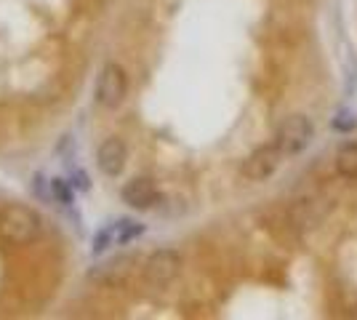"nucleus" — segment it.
<instances>
[{"label":"nucleus","instance_id":"f03ea898","mask_svg":"<svg viewBox=\"0 0 357 320\" xmlns=\"http://www.w3.org/2000/svg\"><path fill=\"white\" fill-rule=\"evenodd\" d=\"M312 134L314 128L312 123H310V118H304V115H288L278 125V131H275V144H278V150L283 155H298L310 147Z\"/></svg>","mask_w":357,"mask_h":320},{"label":"nucleus","instance_id":"9b49d317","mask_svg":"<svg viewBox=\"0 0 357 320\" xmlns=\"http://www.w3.org/2000/svg\"><path fill=\"white\" fill-rule=\"evenodd\" d=\"M336 131H352L357 125V118L355 115H349V112H339V118H333V123H331Z\"/></svg>","mask_w":357,"mask_h":320},{"label":"nucleus","instance_id":"423d86ee","mask_svg":"<svg viewBox=\"0 0 357 320\" xmlns=\"http://www.w3.org/2000/svg\"><path fill=\"white\" fill-rule=\"evenodd\" d=\"M123 203H128L131 208H139V211H144V208H152L158 200H160V192H158V187L152 179L147 176H139V179H131V182L123 187Z\"/></svg>","mask_w":357,"mask_h":320},{"label":"nucleus","instance_id":"6e6552de","mask_svg":"<svg viewBox=\"0 0 357 320\" xmlns=\"http://www.w3.org/2000/svg\"><path fill=\"white\" fill-rule=\"evenodd\" d=\"M336 171L344 179L357 182V142H347L336 153Z\"/></svg>","mask_w":357,"mask_h":320},{"label":"nucleus","instance_id":"0eeeda50","mask_svg":"<svg viewBox=\"0 0 357 320\" xmlns=\"http://www.w3.org/2000/svg\"><path fill=\"white\" fill-rule=\"evenodd\" d=\"M126 160H128V150H126V144L120 142V139H107L105 144L99 147V153H96V166L102 174L107 176H118L120 171L126 168Z\"/></svg>","mask_w":357,"mask_h":320},{"label":"nucleus","instance_id":"1a4fd4ad","mask_svg":"<svg viewBox=\"0 0 357 320\" xmlns=\"http://www.w3.org/2000/svg\"><path fill=\"white\" fill-rule=\"evenodd\" d=\"M139 235H144V224H139V222H131V219H123L115 224V245H126L136 241Z\"/></svg>","mask_w":357,"mask_h":320},{"label":"nucleus","instance_id":"f8f14e48","mask_svg":"<svg viewBox=\"0 0 357 320\" xmlns=\"http://www.w3.org/2000/svg\"><path fill=\"white\" fill-rule=\"evenodd\" d=\"M355 315H357V312H355Z\"/></svg>","mask_w":357,"mask_h":320},{"label":"nucleus","instance_id":"9d476101","mask_svg":"<svg viewBox=\"0 0 357 320\" xmlns=\"http://www.w3.org/2000/svg\"><path fill=\"white\" fill-rule=\"evenodd\" d=\"M109 245H115V224H109V227L96 232V238H93V254H102Z\"/></svg>","mask_w":357,"mask_h":320},{"label":"nucleus","instance_id":"20e7f679","mask_svg":"<svg viewBox=\"0 0 357 320\" xmlns=\"http://www.w3.org/2000/svg\"><path fill=\"white\" fill-rule=\"evenodd\" d=\"M280 158H283V153L278 150V144L256 147V150L245 158L240 174H243L248 182H264V179H269V176L280 168Z\"/></svg>","mask_w":357,"mask_h":320},{"label":"nucleus","instance_id":"f257e3e1","mask_svg":"<svg viewBox=\"0 0 357 320\" xmlns=\"http://www.w3.org/2000/svg\"><path fill=\"white\" fill-rule=\"evenodd\" d=\"M0 235L11 243H30L40 235V216L27 206H8L0 213Z\"/></svg>","mask_w":357,"mask_h":320},{"label":"nucleus","instance_id":"7ed1b4c3","mask_svg":"<svg viewBox=\"0 0 357 320\" xmlns=\"http://www.w3.org/2000/svg\"><path fill=\"white\" fill-rule=\"evenodd\" d=\"M126 91H128V80H126L123 67L115 61L105 64V70L99 73V80H96V102L107 109H115L126 99Z\"/></svg>","mask_w":357,"mask_h":320},{"label":"nucleus","instance_id":"39448f33","mask_svg":"<svg viewBox=\"0 0 357 320\" xmlns=\"http://www.w3.org/2000/svg\"><path fill=\"white\" fill-rule=\"evenodd\" d=\"M178 270H181V257L171 248L155 251L144 264V275L152 286H168L178 275Z\"/></svg>","mask_w":357,"mask_h":320}]
</instances>
